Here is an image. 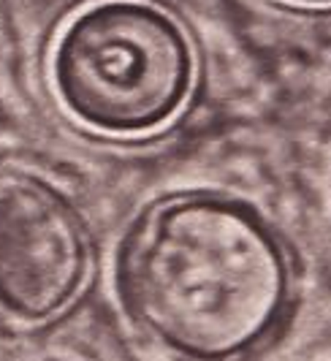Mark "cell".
Here are the masks:
<instances>
[{"instance_id": "6da1fadb", "label": "cell", "mask_w": 331, "mask_h": 361, "mask_svg": "<svg viewBox=\"0 0 331 361\" xmlns=\"http://www.w3.org/2000/svg\"><path fill=\"white\" fill-rule=\"evenodd\" d=\"M114 286L130 321L171 353L231 361L277 329L291 269L256 209L223 196H182L130 226Z\"/></svg>"}, {"instance_id": "7a4b0ae2", "label": "cell", "mask_w": 331, "mask_h": 361, "mask_svg": "<svg viewBox=\"0 0 331 361\" xmlns=\"http://www.w3.org/2000/svg\"><path fill=\"white\" fill-rule=\"evenodd\" d=\"M196 57L182 25L147 0H98L57 38L52 82L65 111L109 136L171 123L190 98Z\"/></svg>"}, {"instance_id": "3957f363", "label": "cell", "mask_w": 331, "mask_h": 361, "mask_svg": "<svg viewBox=\"0 0 331 361\" xmlns=\"http://www.w3.org/2000/svg\"><path fill=\"white\" fill-rule=\"evenodd\" d=\"M90 269L71 201L36 180L0 185V321L44 324L79 296Z\"/></svg>"}, {"instance_id": "277c9868", "label": "cell", "mask_w": 331, "mask_h": 361, "mask_svg": "<svg viewBox=\"0 0 331 361\" xmlns=\"http://www.w3.org/2000/svg\"><path fill=\"white\" fill-rule=\"evenodd\" d=\"M285 3H296V6H331V0H285Z\"/></svg>"}]
</instances>
